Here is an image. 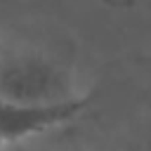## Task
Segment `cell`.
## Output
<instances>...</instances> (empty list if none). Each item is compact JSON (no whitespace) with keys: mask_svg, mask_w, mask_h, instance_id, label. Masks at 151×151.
Wrapping results in <instances>:
<instances>
[{"mask_svg":"<svg viewBox=\"0 0 151 151\" xmlns=\"http://www.w3.org/2000/svg\"><path fill=\"white\" fill-rule=\"evenodd\" d=\"M0 97L17 104H61L80 97L68 64L33 45L0 47Z\"/></svg>","mask_w":151,"mask_h":151,"instance_id":"6da1fadb","label":"cell"},{"mask_svg":"<svg viewBox=\"0 0 151 151\" xmlns=\"http://www.w3.org/2000/svg\"><path fill=\"white\" fill-rule=\"evenodd\" d=\"M90 101H92L90 94H80L71 101L38 106V104H17L0 97V139L9 146L12 142L59 127L71 118H76L78 113H83L90 106Z\"/></svg>","mask_w":151,"mask_h":151,"instance_id":"7a4b0ae2","label":"cell"},{"mask_svg":"<svg viewBox=\"0 0 151 151\" xmlns=\"http://www.w3.org/2000/svg\"><path fill=\"white\" fill-rule=\"evenodd\" d=\"M106 2H111L116 7H130V5H134V0H106Z\"/></svg>","mask_w":151,"mask_h":151,"instance_id":"3957f363","label":"cell"},{"mask_svg":"<svg viewBox=\"0 0 151 151\" xmlns=\"http://www.w3.org/2000/svg\"><path fill=\"white\" fill-rule=\"evenodd\" d=\"M0 151H7V144H5L2 139H0Z\"/></svg>","mask_w":151,"mask_h":151,"instance_id":"277c9868","label":"cell"},{"mask_svg":"<svg viewBox=\"0 0 151 151\" xmlns=\"http://www.w3.org/2000/svg\"><path fill=\"white\" fill-rule=\"evenodd\" d=\"M0 47H2V40H0Z\"/></svg>","mask_w":151,"mask_h":151,"instance_id":"5b68a950","label":"cell"}]
</instances>
